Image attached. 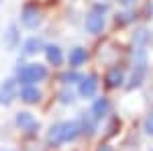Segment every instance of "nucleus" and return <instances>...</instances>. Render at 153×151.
I'll list each match as a JSON object with an SVG mask.
<instances>
[{
    "label": "nucleus",
    "mask_w": 153,
    "mask_h": 151,
    "mask_svg": "<svg viewBox=\"0 0 153 151\" xmlns=\"http://www.w3.org/2000/svg\"><path fill=\"white\" fill-rule=\"evenodd\" d=\"M80 133L82 131H80L78 121H61V123L51 125V129L47 133V143L57 147V145H63V143H70V141L78 139Z\"/></svg>",
    "instance_id": "obj_1"
},
{
    "label": "nucleus",
    "mask_w": 153,
    "mask_h": 151,
    "mask_svg": "<svg viewBox=\"0 0 153 151\" xmlns=\"http://www.w3.org/2000/svg\"><path fill=\"white\" fill-rule=\"evenodd\" d=\"M49 71L41 63H23L16 70V84L19 86H37L39 82L47 80Z\"/></svg>",
    "instance_id": "obj_2"
},
{
    "label": "nucleus",
    "mask_w": 153,
    "mask_h": 151,
    "mask_svg": "<svg viewBox=\"0 0 153 151\" xmlns=\"http://www.w3.org/2000/svg\"><path fill=\"white\" fill-rule=\"evenodd\" d=\"M147 49L141 45H137L133 49V74H131V80L127 84V88L129 90H135V88H139L145 80V76H147Z\"/></svg>",
    "instance_id": "obj_3"
},
{
    "label": "nucleus",
    "mask_w": 153,
    "mask_h": 151,
    "mask_svg": "<svg viewBox=\"0 0 153 151\" xmlns=\"http://www.w3.org/2000/svg\"><path fill=\"white\" fill-rule=\"evenodd\" d=\"M104 10H106V6H102V4H96L94 10L86 16V31H88L90 35H100V33L104 31V27H106Z\"/></svg>",
    "instance_id": "obj_4"
},
{
    "label": "nucleus",
    "mask_w": 153,
    "mask_h": 151,
    "mask_svg": "<svg viewBox=\"0 0 153 151\" xmlns=\"http://www.w3.org/2000/svg\"><path fill=\"white\" fill-rule=\"evenodd\" d=\"M21 23H23V27H27V29H37L39 25H41V10L37 8L35 4H27L23 8V12H21Z\"/></svg>",
    "instance_id": "obj_5"
},
{
    "label": "nucleus",
    "mask_w": 153,
    "mask_h": 151,
    "mask_svg": "<svg viewBox=\"0 0 153 151\" xmlns=\"http://www.w3.org/2000/svg\"><path fill=\"white\" fill-rule=\"evenodd\" d=\"M78 92L82 98H94L96 92H98V78L94 74L90 76H82L80 82H78Z\"/></svg>",
    "instance_id": "obj_6"
},
{
    "label": "nucleus",
    "mask_w": 153,
    "mask_h": 151,
    "mask_svg": "<svg viewBox=\"0 0 153 151\" xmlns=\"http://www.w3.org/2000/svg\"><path fill=\"white\" fill-rule=\"evenodd\" d=\"M16 127L21 129V131H25V133H29V135H33L39 129V123L35 121V116L31 115V112L23 110V112H16Z\"/></svg>",
    "instance_id": "obj_7"
},
{
    "label": "nucleus",
    "mask_w": 153,
    "mask_h": 151,
    "mask_svg": "<svg viewBox=\"0 0 153 151\" xmlns=\"http://www.w3.org/2000/svg\"><path fill=\"white\" fill-rule=\"evenodd\" d=\"M19 84L16 80H6L2 86H0V104H10L12 100L19 96V88H16Z\"/></svg>",
    "instance_id": "obj_8"
},
{
    "label": "nucleus",
    "mask_w": 153,
    "mask_h": 151,
    "mask_svg": "<svg viewBox=\"0 0 153 151\" xmlns=\"http://www.w3.org/2000/svg\"><path fill=\"white\" fill-rule=\"evenodd\" d=\"M41 90L37 86H19V98L27 104H37L41 100Z\"/></svg>",
    "instance_id": "obj_9"
},
{
    "label": "nucleus",
    "mask_w": 153,
    "mask_h": 151,
    "mask_svg": "<svg viewBox=\"0 0 153 151\" xmlns=\"http://www.w3.org/2000/svg\"><path fill=\"white\" fill-rule=\"evenodd\" d=\"M90 115L94 116L96 121H102V118H106V116L110 115V100L108 98H96L94 104H92V110H90Z\"/></svg>",
    "instance_id": "obj_10"
},
{
    "label": "nucleus",
    "mask_w": 153,
    "mask_h": 151,
    "mask_svg": "<svg viewBox=\"0 0 153 151\" xmlns=\"http://www.w3.org/2000/svg\"><path fill=\"white\" fill-rule=\"evenodd\" d=\"M19 43H21L19 27H16V25H10V27H8V31L4 33V47H6L8 51H12V49H16V47H19Z\"/></svg>",
    "instance_id": "obj_11"
},
{
    "label": "nucleus",
    "mask_w": 153,
    "mask_h": 151,
    "mask_svg": "<svg viewBox=\"0 0 153 151\" xmlns=\"http://www.w3.org/2000/svg\"><path fill=\"white\" fill-rule=\"evenodd\" d=\"M78 125H80V131H82V133H86V135H94L98 121H96L90 112H88V115H86V112H82L80 121H78Z\"/></svg>",
    "instance_id": "obj_12"
},
{
    "label": "nucleus",
    "mask_w": 153,
    "mask_h": 151,
    "mask_svg": "<svg viewBox=\"0 0 153 151\" xmlns=\"http://www.w3.org/2000/svg\"><path fill=\"white\" fill-rule=\"evenodd\" d=\"M45 49V55H47V61L51 65H61L63 63V51L59 45H47L43 47Z\"/></svg>",
    "instance_id": "obj_13"
},
{
    "label": "nucleus",
    "mask_w": 153,
    "mask_h": 151,
    "mask_svg": "<svg viewBox=\"0 0 153 151\" xmlns=\"http://www.w3.org/2000/svg\"><path fill=\"white\" fill-rule=\"evenodd\" d=\"M88 61V51L84 47H74L70 51V65L71 68H80Z\"/></svg>",
    "instance_id": "obj_14"
},
{
    "label": "nucleus",
    "mask_w": 153,
    "mask_h": 151,
    "mask_svg": "<svg viewBox=\"0 0 153 151\" xmlns=\"http://www.w3.org/2000/svg\"><path fill=\"white\" fill-rule=\"evenodd\" d=\"M43 47L45 45H43V41H41L39 37H29L23 43V53L25 55H35L37 51H41Z\"/></svg>",
    "instance_id": "obj_15"
},
{
    "label": "nucleus",
    "mask_w": 153,
    "mask_h": 151,
    "mask_svg": "<svg viewBox=\"0 0 153 151\" xmlns=\"http://www.w3.org/2000/svg\"><path fill=\"white\" fill-rule=\"evenodd\" d=\"M123 82H125L123 70L112 68V70L108 71V76H106V86H108V88H118V86H123Z\"/></svg>",
    "instance_id": "obj_16"
},
{
    "label": "nucleus",
    "mask_w": 153,
    "mask_h": 151,
    "mask_svg": "<svg viewBox=\"0 0 153 151\" xmlns=\"http://www.w3.org/2000/svg\"><path fill=\"white\" fill-rule=\"evenodd\" d=\"M149 39V33H147V29H139L137 33H135V43L137 45H141V47H145V41Z\"/></svg>",
    "instance_id": "obj_17"
},
{
    "label": "nucleus",
    "mask_w": 153,
    "mask_h": 151,
    "mask_svg": "<svg viewBox=\"0 0 153 151\" xmlns=\"http://www.w3.org/2000/svg\"><path fill=\"white\" fill-rule=\"evenodd\" d=\"M80 74H76V71H68V74H63L61 76V82L63 84H74V82H80Z\"/></svg>",
    "instance_id": "obj_18"
},
{
    "label": "nucleus",
    "mask_w": 153,
    "mask_h": 151,
    "mask_svg": "<svg viewBox=\"0 0 153 151\" xmlns=\"http://www.w3.org/2000/svg\"><path fill=\"white\" fill-rule=\"evenodd\" d=\"M143 129H145V133H147V135H153V110H151V112H149L147 116H145Z\"/></svg>",
    "instance_id": "obj_19"
},
{
    "label": "nucleus",
    "mask_w": 153,
    "mask_h": 151,
    "mask_svg": "<svg viewBox=\"0 0 153 151\" xmlns=\"http://www.w3.org/2000/svg\"><path fill=\"white\" fill-rule=\"evenodd\" d=\"M59 100H61L63 104H71V102H74V94H71V90H61V92H59Z\"/></svg>",
    "instance_id": "obj_20"
},
{
    "label": "nucleus",
    "mask_w": 153,
    "mask_h": 151,
    "mask_svg": "<svg viewBox=\"0 0 153 151\" xmlns=\"http://www.w3.org/2000/svg\"><path fill=\"white\" fill-rule=\"evenodd\" d=\"M120 6H125V8H131V6H135L137 4V0H117Z\"/></svg>",
    "instance_id": "obj_21"
},
{
    "label": "nucleus",
    "mask_w": 153,
    "mask_h": 151,
    "mask_svg": "<svg viewBox=\"0 0 153 151\" xmlns=\"http://www.w3.org/2000/svg\"><path fill=\"white\" fill-rule=\"evenodd\" d=\"M98 151H112V147H108V145H102V147H100Z\"/></svg>",
    "instance_id": "obj_22"
},
{
    "label": "nucleus",
    "mask_w": 153,
    "mask_h": 151,
    "mask_svg": "<svg viewBox=\"0 0 153 151\" xmlns=\"http://www.w3.org/2000/svg\"><path fill=\"white\" fill-rule=\"evenodd\" d=\"M0 4H2V0H0Z\"/></svg>",
    "instance_id": "obj_23"
}]
</instances>
